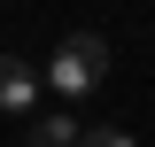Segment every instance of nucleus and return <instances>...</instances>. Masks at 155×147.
<instances>
[{
	"mask_svg": "<svg viewBox=\"0 0 155 147\" xmlns=\"http://www.w3.org/2000/svg\"><path fill=\"white\" fill-rule=\"evenodd\" d=\"M109 85V39L101 31H70L54 47V62H47V93H62V101H85V93Z\"/></svg>",
	"mask_w": 155,
	"mask_h": 147,
	"instance_id": "1",
	"label": "nucleus"
},
{
	"mask_svg": "<svg viewBox=\"0 0 155 147\" xmlns=\"http://www.w3.org/2000/svg\"><path fill=\"white\" fill-rule=\"evenodd\" d=\"M39 93H47V77L31 70L23 54H0V116H31Z\"/></svg>",
	"mask_w": 155,
	"mask_h": 147,
	"instance_id": "2",
	"label": "nucleus"
},
{
	"mask_svg": "<svg viewBox=\"0 0 155 147\" xmlns=\"http://www.w3.org/2000/svg\"><path fill=\"white\" fill-rule=\"evenodd\" d=\"M85 132H78V116L70 109H54V116H31V147H78Z\"/></svg>",
	"mask_w": 155,
	"mask_h": 147,
	"instance_id": "3",
	"label": "nucleus"
},
{
	"mask_svg": "<svg viewBox=\"0 0 155 147\" xmlns=\"http://www.w3.org/2000/svg\"><path fill=\"white\" fill-rule=\"evenodd\" d=\"M78 147H140V139H132V132H116V124H93Z\"/></svg>",
	"mask_w": 155,
	"mask_h": 147,
	"instance_id": "4",
	"label": "nucleus"
}]
</instances>
